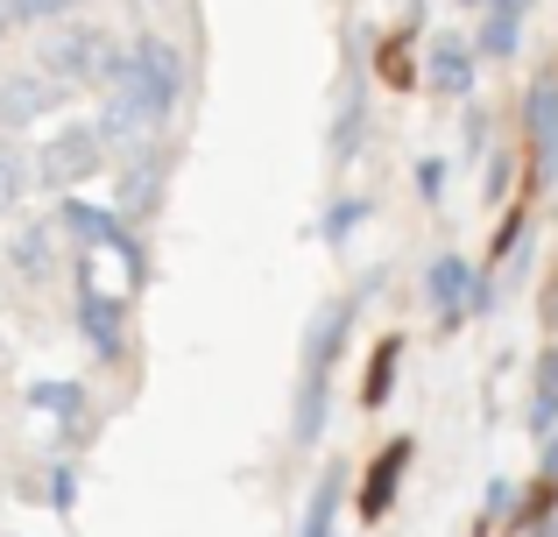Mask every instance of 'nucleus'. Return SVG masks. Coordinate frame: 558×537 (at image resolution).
<instances>
[{
	"label": "nucleus",
	"instance_id": "1",
	"mask_svg": "<svg viewBox=\"0 0 558 537\" xmlns=\"http://www.w3.org/2000/svg\"><path fill=\"white\" fill-rule=\"evenodd\" d=\"M99 135H107V149L113 156H128V149H142V142H156L170 121H178V99L170 93H156L149 78H142L135 64H121L107 85H99Z\"/></svg>",
	"mask_w": 558,
	"mask_h": 537
},
{
	"label": "nucleus",
	"instance_id": "2",
	"mask_svg": "<svg viewBox=\"0 0 558 537\" xmlns=\"http://www.w3.org/2000/svg\"><path fill=\"white\" fill-rule=\"evenodd\" d=\"M121 64H128V42L107 36L99 22H71V28H57V36L43 42V71H57L71 93H93V85H107Z\"/></svg>",
	"mask_w": 558,
	"mask_h": 537
},
{
	"label": "nucleus",
	"instance_id": "3",
	"mask_svg": "<svg viewBox=\"0 0 558 537\" xmlns=\"http://www.w3.org/2000/svg\"><path fill=\"white\" fill-rule=\"evenodd\" d=\"M71 326H78V340L93 346V354L107 361V368L128 354V297L99 290L93 255H78V269H71Z\"/></svg>",
	"mask_w": 558,
	"mask_h": 537
},
{
	"label": "nucleus",
	"instance_id": "4",
	"mask_svg": "<svg viewBox=\"0 0 558 537\" xmlns=\"http://www.w3.org/2000/svg\"><path fill=\"white\" fill-rule=\"evenodd\" d=\"M107 156L113 149H107V135H99V121H71L36 149V184L43 192H78V184H93L99 170H107Z\"/></svg>",
	"mask_w": 558,
	"mask_h": 537
},
{
	"label": "nucleus",
	"instance_id": "5",
	"mask_svg": "<svg viewBox=\"0 0 558 537\" xmlns=\"http://www.w3.org/2000/svg\"><path fill=\"white\" fill-rule=\"evenodd\" d=\"M170 178H178V149H163V142H142V149L121 156V178H113V206H121V220H156L163 212V192Z\"/></svg>",
	"mask_w": 558,
	"mask_h": 537
},
{
	"label": "nucleus",
	"instance_id": "6",
	"mask_svg": "<svg viewBox=\"0 0 558 537\" xmlns=\"http://www.w3.org/2000/svg\"><path fill=\"white\" fill-rule=\"evenodd\" d=\"M64 99H71V85L57 78V71H43V64L0 71V127H43Z\"/></svg>",
	"mask_w": 558,
	"mask_h": 537
},
{
	"label": "nucleus",
	"instance_id": "7",
	"mask_svg": "<svg viewBox=\"0 0 558 537\" xmlns=\"http://www.w3.org/2000/svg\"><path fill=\"white\" fill-rule=\"evenodd\" d=\"M64 248H71V234L57 227V212H50V220H22L14 241H8V269L22 276L28 290H43V283H57V276H71Z\"/></svg>",
	"mask_w": 558,
	"mask_h": 537
},
{
	"label": "nucleus",
	"instance_id": "8",
	"mask_svg": "<svg viewBox=\"0 0 558 537\" xmlns=\"http://www.w3.org/2000/svg\"><path fill=\"white\" fill-rule=\"evenodd\" d=\"M424 297H432V312L446 318V326H460L466 312H474V297H481V276L460 263V255H438L432 269H424Z\"/></svg>",
	"mask_w": 558,
	"mask_h": 537
},
{
	"label": "nucleus",
	"instance_id": "9",
	"mask_svg": "<svg viewBox=\"0 0 558 537\" xmlns=\"http://www.w3.org/2000/svg\"><path fill=\"white\" fill-rule=\"evenodd\" d=\"M28 411L57 425V446H64V453L85 439V431H93V417H85V389H78V382H36V389H28Z\"/></svg>",
	"mask_w": 558,
	"mask_h": 537
},
{
	"label": "nucleus",
	"instance_id": "10",
	"mask_svg": "<svg viewBox=\"0 0 558 537\" xmlns=\"http://www.w3.org/2000/svg\"><path fill=\"white\" fill-rule=\"evenodd\" d=\"M424 78H432L446 99H466V93H474V78H481V50H474V42H460V36H438L432 50H424Z\"/></svg>",
	"mask_w": 558,
	"mask_h": 537
},
{
	"label": "nucleus",
	"instance_id": "11",
	"mask_svg": "<svg viewBox=\"0 0 558 537\" xmlns=\"http://www.w3.org/2000/svg\"><path fill=\"white\" fill-rule=\"evenodd\" d=\"M128 64H135L142 78L156 85V93H170V99L184 107V85H191V71H184V50H178L170 36H135V42H128Z\"/></svg>",
	"mask_w": 558,
	"mask_h": 537
},
{
	"label": "nucleus",
	"instance_id": "12",
	"mask_svg": "<svg viewBox=\"0 0 558 537\" xmlns=\"http://www.w3.org/2000/svg\"><path fill=\"white\" fill-rule=\"evenodd\" d=\"M347 326H354V297H332L326 312L304 326V375H332V361H340V346H347Z\"/></svg>",
	"mask_w": 558,
	"mask_h": 537
},
{
	"label": "nucleus",
	"instance_id": "13",
	"mask_svg": "<svg viewBox=\"0 0 558 537\" xmlns=\"http://www.w3.org/2000/svg\"><path fill=\"white\" fill-rule=\"evenodd\" d=\"M403 467H410V439H389V453L368 467V481H361V516H389V502H396V481H403Z\"/></svg>",
	"mask_w": 558,
	"mask_h": 537
},
{
	"label": "nucleus",
	"instance_id": "14",
	"mask_svg": "<svg viewBox=\"0 0 558 537\" xmlns=\"http://www.w3.org/2000/svg\"><path fill=\"white\" fill-rule=\"evenodd\" d=\"M523 127H531L537 156H545V170L558 163V85H531V99H523Z\"/></svg>",
	"mask_w": 558,
	"mask_h": 537
},
{
	"label": "nucleus",
	"instance_id": "15",
	"mask_svg": "<svg viewBox=\"0 0 558 537\" xmlns=\"http://www.w3.org/2000/svg\"><path fill=\"white\" fill-rule=\"evenodd\" d=\"M36 192V156H22L14 142H0V212H14Z\"/></svg>",
	"mask_w": 558,
	"mask_h": 537
},
{
	"label": "nucleus",
	"instance_id": "16",
	"mask_svg": "<svg viewBox=\"0 0 558 537\" xmlns=\"http://www.w3.org/2000/svg\"><path fill=\"white\" fill-rule=\"evenodd\" d=\"M318 431H326V375H304L298 417H290V439H298V446H318Z\"/></svg>",
	"mask_w": 558,
	"mask_h": 537
},
{
	"label": "nucleus",
	"instance_id": "17",
	"mask_svg": "<svg viewBox=\"0 0 558 537\" xmlns=\"http://www.w3.org/2000/svg\"><path fill=\"white\" fill-rule=\"evenodd\" d=\"M340 496H347V481L326 474V481L312 488V502H304V530L298 537H332V524H340Z\"/></svg>",
	"mask_w": 558,
	"mask_h": 537
},
{
	"label": "nucleus",
	"instance_id": "18",
	"mask_svg": "<svg viewBox=\"0 0 558 537\" xmlns=\"http://www.w3.org/2000/svg\"><path fill=\"white\" fill-rule=\"evenodd\" d=\"M517 42H523V14H509V8H488V22H481L474 50H481V57H517Z\"/></svg>",
	"mask_w": 558,
	"mask_h": 537
},
{
	"label": "nucleus",
	"instance_id": "19",
	"mask_svg": "<svg viewBox=\"0 0 558 537\" xmlns=\"http://www.w3.org/2000/svg\"><path fill=\"white\" fill-rule=\"evenodd\" d=\"M43 510H57V516H71V510H78V460H57V467L50 474H43Z\"/></svg>",
	"mask_w": 558,
	"mask_h": 537
},
{
	"label": "nucleus",
	"instance_id": "20",
	"mask_svg": "<svg viewBox=\"0 0 558 537\" xmlns=\"http://www.w3.org/2000/svg\"><path fill=\"white\" fill-rule=\"evenodd\" d=\"M551 417H558V346L537 354V396H531V425L551 431Z\"/></svg>",
	"mask_w": 558,
	"mask_h": 537
},
{
	"label": "nucleus",
	"instance_id": "21",
	"mask_svg": "<svg viewBox=\"0 0 558 537\" xmlns=\"http://www.w3.org/2000/svg\"><path fill=\"white\" fill-rule=\"evenodd\" d=\"M396 354H403V340H381V346H375V361H368V389H361V403H368V411H381V403H389Z\"/></svg>",
	"mask_w": 558,
	"mask_h": 537
},
{
	"label": "nucleus",
	"instance_id": "22",
	"mask_svg": "<svg viewBox=\"0 0 558 537\" xmlns=\"http://www.w3.org/2000/svg\"><path fill=\"white\" fill-rule=\"evenodd\" d=\"M85 0H8V22L14 28H43V22H64V14H78Z\"/></svg>",
	"mask_w": 558,
	"mask_h": 537
},
{
	"label": "nucleus",
	"instance_id": "23",
	"mask_svg": "<svg viewBox=\"0 0 558 537\" xmlns=\"http://www.w3.org/2000/svg\"><path fill=\"white\" fill-rule=\"evenodd\" d=\"M361 220H368V198H340V206H332V212H326V227H318V234H326V241H332V248H340V241H347V234H354V227H361Z\"/></svg>",
	"mask_w": 558,
	"mask_h": 537
},
{
	"label": "nucleus",
	"instance_id": "24",
	"mask_svg": "<svg viewBox=\"0 0 558 537\" xmlns=\"http://www.w3.org/2000/svg\"><path fill=\"white\" fill-rule=\"evenodd\" d=\"M438 184H446V170H438V163H417V192L438 198Z\"/></svg>",
	"mask_w": 558,
	"mask_h": 537
},
{
	"label": "nucleus",
	"instance_id": "25",
	"mask_svg": "<svg viewBox=\"0 0 558 537\" xmlns=\"http://www.w3.org/2000/svg\"><path fill=\"white\" fill-rule=\"evenodd\" d=\"M488 8H509V14H531V0H488Z\"/></svg>",
	"mask_w": 558,
	"mask_h": 537
},
{
	"label": "nucleus",
	"instance_id": "26",
	"mask_svg": "<svg viewBox=\"0 0 558 537\" xmlns=\"http://www.w3.org/2000/svg\"><path fill=\"white\" fill-rule=\"evenodd\" d=\"M8 28H14V22H8V0H0V36H8Z\"/></svg>",
	"mask_w": 558,
	"mask_h": 537
},
{
	"label": "nucleus",
	"instance_id": "27",
	"mask_svg": "<svg viewBox=\"0 0 558 537\" xmlns=\"http://www.w3.org/2000/svg\"><path fill=\"white\" fill-rule=\"evenodd\" d=\"M149 8H184V0H149Z\"/></svg>",
	"mask_w": 558,
	"mask_h": 537
},
{
	"label": "nucleus",
	"instance_id": "28",
	"mask_svg": "<svg viewBox=\"0 0 558 537\" xmlns=\"http://www.w3.org/2000/svg\"><path fill=\"white\" fill-rule=\"evenodd\" d=\"M0 375H8V346H0Z\"/></svg>",
	"mask_w": 558,
	"mask_h": 537
},
{
	"label": "nucleus",
	"instance_id": "29",
	"mask_svg": "<svg viewBox=\"0 0 558 537\" xmlns=\"http://www.w3.org/2000/svg\"><path fill=\"white\" fill-rule=\"evenodd\" d=\"M466 8H481V0H466Z\"/></svg>",
	"mask_w": 558,
	"mask_h": 537
}]
</instances>
